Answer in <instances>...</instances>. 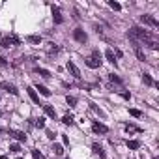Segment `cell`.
<instances>
[{"label":"cell","mask_w":159,"mask_h":159,"mask_svg":"<svg viewBox=\"0 0 159 159\" xmlns=\"http://www.w3.org/2000/svg\"><path fill=\"white\" fill-rule=\"evenodd\" d=\"M67 69H69V73H71L73 77H77V79L81 77V71H79V67H77L73 62H67Z\"/></svg>","instance_id":"7"},{"label":"cell","mask_w":159,"mask_h":159,"mask_svg":"<svg viewBox=\"0 0 159 159\" xmlns=\"http://www.w3.org/2000/svg\"><path fill=\"white\" fill-rule=\"evenodd\" d=\"M92 129H94V133H101V135H105V133L109 131V127L103 125V124H99V122H94V124H92Z\"/></svg>","instance_id":"5"},{"label":"cell","mask_w":159,"mask_h":159,"mask_svg":"<svg viewBox=\"0 0 159 159\" xmlns=\"http://www.w3.org/2000/svg\"><path fill=\"white\" fill-rule=\"evenodd\" d=\"M142 81H144V84H148V86H152V84H153V81H152V77H150L148 73H144V75H142Z\"/></svg>","instance_id":"20"},{"label":"cell","mask_w":159,"mask_h":159,"mask_svg":"<svg viewBox=\"0 0 159 159\" xmlns=\"http://www.w3.org/2000/svg\"><path fill=\"white\" fill-rule=\"evenodd\" d=\"M92 150H94V153H96V155H99V157H105V152H103V148H101L99 144H94V146H92Z\"/></svg>","instance_id":"12"},{"label":"cell","mask_w":159,"mask_h":159,"mask_svg":"<svg viewBox=\"0 0 159 159\" xmlns=\"http://www.w3.org/2000/svg\"><path fill=\"white\" fill-rule=\"evenodd\" d=\"M111 81H112V83H122V81H120V79L116 77V75H111Z\"/></svg>","instance_id":"30"},{"label":"cell","mask_w":159,"mask_h":159,"mask_svg":"<svg viewBox=\"0 0 159 159\" xmlns=\"http://www.w3.org/2000/svg\"><path fill=\"white\" fill-rule=\"evenodd\" d=\"M140 21H142L144 25H148V26H153V28H157V26H159L157 19H155V17H152V15H140Z\"/></svg>","instance_id":"3"},{"label":"cell","mask_w":159,"mask_h":159,"mask_svg":"<svg viewBox=\"0 0 159 159\" xmlns=\"http://www.w3.org/2000/svg\"><path fill=\"white\" fill-rule=\"evenodd\" d=\"M2 88H4L8 94H11V96H17V94H19V90H17L13 84H10V83H2Z\"/></svg>","instance_id":"6"},{"label":"cell","mask_w":159,"mask_h":159,"mask_svg":"<svg viewBox=\"0 0 159 159\" xmlns=\"http://www.w3.org/2000/svg\"><path fill=\"white\" fill-rule=\"evenodd\" d=\"M140 146V142L139 140H127V148H131V150H137Z\"/></svg>","instance_id":"18"},{"label":"cell","mask_w":159,"mask_h":159,"mask_svg":"<svg viewBox=\"0 0 159 159\" xmlns=\"http://www.w3.org/2000/svg\"><path fill=\"white\" fill-rule=\"evenodd\" d=\"M36 90H39V94H41V96H45V98H49V96H51V90H49V88H45V86H41V84H36Z\"/></svg>","instance_id":"11"},{"label":"cell","mask_w":159,"mask_h":159,"mask_svg":"<svg viewBox=\"0 0 159 159\" xmlns=\"http://www.w3.org/2000/svg\"><path fill=\"white\" fill-rule=\"evenodd\" d=\"M129 114H131V116H135V118H139V116H140V111H137V109H131V111H129Z\"/></svg>","instance_id":"29"},{"label":"cell","mask_w":159,"mask_h":159,"mask_svg":"<svg viewBox=\"0 0 159 159\" xmlns=\"http://www.w3.org/2000/svg\"><path fill=\"white\" fill-rule=\"evenodd\" d=\"M28 96L32 98V101H34V103H39V98H38V94H36V90H34V88H28Z\"/></svg>","instance_id":"16"},{"label":"cell","mask_w":159,"mask_h":159,"mask_svg":"<svg viewBox=\"0 0 159 159\" xmlns=\"http://www.w3.org/2000/svg\"><path fill=\"white\" fill-rule=\"evenodd\" d=\"M52 17H54V21L60 25L62 23V15H60V11H58V8H52Z\"/></svg>","instance_id":"13"},{"label":"cell","mask_w":159,"mask_h":159,"mask_svg":"<svg viewBox=\"0 0 159 159\" xmlns=\"http://www.w3.org/2000/svg\"><path fill=\"white\" fill-rule=\"evenodd\" d=\"M36 71H38V73H39V75H41V77H45V79H49V77H51V75H49V71H47V69H39V67H38V69H36Z\"/></svg>","instance_id":"26"},{"label":"cell","mask_w":159,"mask_h":159,"mask_svg":"<svg viewBox=\"0 0 159 159\" xmlns=\"http://www.w3.org/2000/svg\"><path fill=\"white\" fill-rule=\"evenodd\" d=\"M19 38L15 36H6V38H0V45L2 47H13V45H19Z\"/></svg>","instance_id":"2"},{"label":"cell","mask_w":159,"mask_h":159,"mask_svg":"<svg viewBox=\"0 0 159 159\" xmlns=\"http://www.w3.org/2000/svg\"><path fill=\"white\" fill-rule=\"evenodd\" d=\"M17 159H21V157H17Z\"/></svg>","instance_id":"35"},{"label":"cell","mask_w":159,"mask_h":159,"mask_svg":"<svg viewBox=\"0 0 159 159\" xmlns=\"http://www.w3.org/2000/svg\"><path fill=\"white\" fill-rule=\"evenodd\" d=\"M0 159H8V157H6V155H0Z\"/></svg>","instance_id":"33"},{"label":"cell","mask_w":159,"mask_h":159,"mask_svg":"<svg viewBox=\"0 0 159 159\" xmlns=\"http://www.w3.org/2000/svg\"><path fill=\"white\" fill-rule=\"evenodd\" d=\"M43 111H45L47 116H51L52 120H56V111H54V107H51V105H43Z\"/></svg>","instance_id":"9"},{"label":"cell","mask_w":159,"mask_h":159,"mask_svg":"<svg viewBox=\"0 0 159 159\" xmlns=\"http://www.w3.org/2000/svg\"><path fill=\"white\" fill-rule=\"evenodd\" d=\"M0 66H6V58H2V56H0Z\"/></svg>","instance_id":"32"},{"label":"cell","mask_w":159,"mask_h":159,"mask_svg":"<svg viewBox=\"0 0 159 159\" xmlns=\"http://www.w3.org/2000/svg\"><path fill=\"white\" fill-rule=\"evenodd\" d=\"M0 116H2V112H0Z\"/></svg>","instance_id":"34"},{"label":"cell","mask_w":159,"mask_h":159,"mask_svg":"<svg viewBox=\"0 0 159 159\" xmlns=\"http://www.w3.org/2000/svg\"><path fill=\"white\" fill-rule=\"evenodd\" d=\"M125 131H127V133H129V131H131V133H139L140 127H137V125H133V124H127V125H125Z\"/></svg>","instance_id":"17"},{"label":"cell","mask_w":159,"mask_h":159,"mask_svg":"<svg viewBox=\"0 0 159 159\" xmlns=\"http://www.w3.org/2000/svg\"><path fill=\"white\" fill-rule=\"evenodd\" d=\"M84 64H86L88 67H92V69L99 67V66H101V54H99V51H96L94 54H90V56L84 60Z\"/></svg>","instance_id":"1"},{"label":"cell","mask_w":159,"mask_h":159,"mask_svg":"<svg viewBox=\"0 0 159 159\" xmlns=\"http://www.w3.org/2000/svg\"><path fill=\"white\" fill-rule=\"evenodd\" d=\"M135 52H137V58H139V60H142V62H144V52H142V51H140V47H135Z\"/></svg>","instance_id":"24"},{"label":"cell","mask_w":159,"mask_h":159,"mask_svg":"<svg viewBox=\"0 0 159 159\" xmlns=\"http://www.w3.org/2000/svg\"><path fill=\"white\" fill-rule=\"evenodd\" d=\"M45 49H47V54H56V52L60 51L54 43H47V47H45Z\"/></svg>","instance_id":"10"},{"label":"cell","mask_w":159,"mask_h":159,"mask_svg":"<svg viewBox=\"0 0 159 159\" xmlns=\"http://www.w3.org/2000/svg\"><path fill=\"white\" fill-rule=\"evenodd\" d=\"M32 155H34V159H43V153L39 150H32Z\"/></svg>","instance_id":"27"},{"label":"cell","mask_w":159,"mask_h":159,"mask_svg":"<svg viewBox=\"0 0 159 159\" xmlns=\"http://www.w3.org/2000/svg\"><path fill=\"white\" fill-rule=\"evenodd\" d=\"M111 8H112V10H120V4H116V2H111Z\"/></svg>","instance_id":"31"},{"label":"cell","mask_w":159,"mask_h":159,"mask_svg":"<svg viewBox=\"0 0 159 159\" xmlns=\"http://www.w3.org/2000/svg\"><path fill=\"white\" fill-rule=\"evenodd\" d=\"M10 137H13L15 140H23V142L26 140V135H25L23 131H13V129H11V131H10Z\"/></svg>","instance_id":"8"},{"label":"cell","mask_w":159,"mask_h":159,"mask_svg":"<svg viewBox=\"0 0 159 159\" xmlns=\"http://www.w3.org/2000/svg\"><path fill=\"white\" fill-rule=\"evenodd\" d=\"M62 122H64L66 125H71V124H73V116H71V114H66V116L62 118Z\"/></svg>","instance_id":"21"},{"label":"cell","mask_w":159,"mask_h":159,"mask_svg":"<svg viewBox=\"0 0 159 159\" xmlns=\"http://www.w3.org/2000/svg\"><path fill=\"white\" fill-rule=\"evenodd\" d=\"M146 45H148V47H150V49H153V51H155V49H159V43H157V41H155V39H150V41H148V43H146Z\"/></svg>","instance_id":"22"},{"label":"cell","mask_w":159,"mask_h":159,"mask_svg":"<svg viewBox=\"0 0 159 159\" xmlns=\"http://www.w3.org/2000/svg\"><path fill=\"white\" fill-rule=\"evenodd\" d=\"M34 125H36V127H45L43 118H36V120H34Z\"/></svg>","instance_id":"25"},{"label":"cell","mask_w":159,"mask_h":159,"mask_svg":"<svg viewBox=\"0 0 159 159\" xmlns=\"http://www.w3.org/2000/svg\"><path fill=\"white\" fill-rule=\"evenodd\" d=\"M26 41H30V43H36V45H39V43H41V36H28V38H26Z\"/></svg>","instance_id":"14"},{"label":"cell","mask_w":159,"mask_h":159,"mask_svg":"<svg viewBox=\"0 0 159 159\" xmlns=\"http://www.w3.org/2000/svg\"><path fill=\"white\" fill-rule=\"evenodd\" d=\"M105 56H107V60H109V62H112V64L116 62V56H114V51H112V49H109V51L105 52Z\"/></svg>","instance_id":"15"},{"label":"cell","mask_w":159,"mask_h":159,"mask_svg":"<svg viewBox=\"0 0 159 159\" xmlns=\"http://www.w3.org/2000/svg\"><path fill=\"white\" fill-rule=\"evenodd\" d=\"M10 150H11V152H15V153H19V152H21V146H19V144H11V146H10Z\"/></svg>","instance_id":"28"},{"label":"cell","mask_w":159,"mask_h":159,"mask_svg":"<svg viewBox=\"0 0 159 159\" xmlns=\"http://www.w3.org/2000/svg\"><path fill=\"white\" fill-rule=\"evenodd\" d=\"M66 101H67V105H69V107H75V105H77V98H73V96H67V99H66Z\"/></svg>","instance_id":"23"},{"label":"cell","mask_w":159,"mask_h":159,"mask_svg":"<svg viewBox=\"0 0 159 159\" xmlns=\"http://www.w3.org/2000/svg\"><path fill=\"white\" fill-rule=\"evenodd\" d=\"M73 38H75L79 43H86V39H88V36H86V34H84L81 28H77V30L73 32Z\"/></svg>","instance_id":"4"},{"label":"cell","mask_w":159,"mask_h":159,"mask_svg":"<svg viewBox=\"0 0 159 159\" xmlns=\"http://www.w3.org/2000/svg\"><path fill=\"white\" fill-rule=\"evenodd\" d=\"M52 152H54L56 155H64V148H62L60 144H54V146H52Z\"/></svg>","instance_id":"19"}]
</instances>
